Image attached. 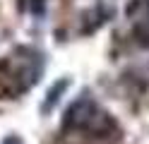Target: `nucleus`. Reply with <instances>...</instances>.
I'll return each instance as SVG.
<instances>
[{"mask_svg": "<svg viewBox=\"0 0 149 144\" xmlns=\"http://www.w3.org/2000/svg\"><path fill=\"white\" fill-rule=\"evenodd\" d=\"M43 55L29 46L15 48L0 60V99H15L41 79Z\"/></svg>", "mask_w": 149, "mask_h": 144, "instance_id": "nucleus-1", "label": "nucleus"}, {"mask_svg": "<svg viewBox=\"0 0 149 144\" xmlns=\"http://www.w3.org/2000/svg\"><path fill=\"white\" fill-rule=\"evenodd\" d=\"M63 125L68 130L74 132H94V134H104L108 127H113V120L111 115L104 113L99 108V103L89 96H82L77 99L68 111H65V120Z\"/></svg>", "mask_w": 149, "mask_h": 144, "instance_id": "nucleus-2", "label": "nucleus"}, {"mask_svg": "<svg viewBox=\"0 0 149 144\" xmlns=\"http://www.w3.org/2000/svg\"><path fill=\"white\" fill-rule=\"evenodd\" d=\"M132 22V34L135 38L142 46H149V15H142V17H135V19H130Z\"/></svg>", "mask_w": 149, "mask_h": 144, "instance_id": "nucleus-3", "label": "nucleus"}, {"mask_svg": "<svg viewBox=\"0 0 149 144\" xmlns=\"http://www.w3.org/2000/svg\"><path fill=\"white\" fill-rule=\"evenodd\" d=\"M142 15H149V0H130L127 7H125V17L135 19V17H142Z\"/></svg>", "mask_w": 149, "mask_h": 144, "instance_id": "nucleus-4", "label": "nucleus"}, {"mask_svg": "<svg viewBox=\"0 0 149 144\" xmlns=\"http://www.w3.org/2000/svg\"><path fill=\"white\" fill-rule=\"evenodd\" d=\"M68 84H70L68 79H60L58 84H55V86H53V91H48V99H46V101H43V111H48V108H51V106H55V101H58V99H60V91H63V89H65V86H68Z\"/></svg>", "mask_w": 149, "mask_h": 144, "instance_id": "nucleus-5", "label": "nucleus"}, {"mask_svg": "<svg viewBox=\"0 0 149 144\" xmlns=\"http://www.w3.org/2000/svg\"><path fill=\"white\" fill-rule=\"evenodd\" d=\"M24 7H26V12L39 17L46 12V0H24Z\"/></svg>", "mask_w": 149, "mask_h": 144, "instance_id": "nucleus-6", "label": "nucleus"}]
</instances>
